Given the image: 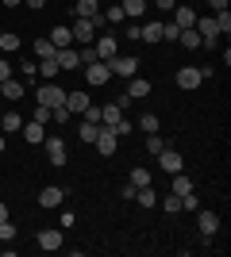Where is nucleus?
Returning <instances> with one entry per match:
<instances>
[{"mask_svg":"<svg viewBox=\"0 0 231 257\" xmlns=\"http://www.w3.org/2000/svg\"><path fill=\"white\" fill-rule=\"evenodd\" d=\"M23 4H27V8H35V12H43V4H46V0H23Z\"/></svg>","mask_w":231,"mask_h":257,"instance_id":"de8ad7c7","label":"nucleus"},{"mask_svg":"<svg viewBox=\"0 0 231 257\" xmlns=\"http://www.w3.org/2000/svg\"><path fill=\"white\" fill-rule=\"evenodd\" d=\"M8 77H12V65H8V62H0V85H4Z\"/></svg>","mask_w":231,"mask_h":257,"instance_id":"49530a36","label":"nucleus"},{"mask_svg":"<svg viewBox=\"0 0 231 257\" xmlns=\"http://www.w3.org/2000/svg\"><path fill=\"white\" fill-rule=\"evenodd\" d=\"M93 146H97L100 158H112V154H116V146H120V139H116V131H112V127H100L97 139H93Z\"/></svg>","mask_w":231,"mask_h":257,"instance_id":"7ed1b4c3","label":"nucleus"},{"mask_svg":"<svg viewBox=\"0 0 231 257\" xmlns=\"http://www.w3.org/2000/svg\"><path fill=\"white\" fill-rule=\"evenodd\" d=\"M212 20H216V31H220V35H231V12H227V8H223V12H216Z\"/></svg>","mask_w":231,"mask_h":257,"instance_id":"2f4dec72","label":"nucleus"},{"mask_svg":"<svg viewBox=\"0 0 231 257\" xmlns=\"http://www.w3.org/2000/svg\"><path fill=\"white\" fill-rule=\"evenodd\" d=\"M120 8H123V16H131V20H139L146 12V0H120Z\"/></svg>","mask_w":231,"mask_h":257,"instance_id":"393cba45","label":"nucleus"},{"mask_svg":"<svg viewBox=\"0 0 231 257\" xmlns=\"http://www.w3.org/2000/svg\"><path fill=\"white\" fill-rule=\"evenodd\" d=\"M200 81H204V77H200V69H193V65H181V69H177V88L193 92V88H197Z\"/></svg>","mask_w":231,"mask_h":257,"instance_id":"9b49d317","label":"nucleus"},{"mask_svg":"<svg viewBox=\"0 0 231 257\" xmlns=\"http://www.w3.org/2000/svg\"><path fill=\"white\" fill-rule=\"evenodd\" d=\"M100 27H104V23H97V20H81V16H77L69 31H73V43L89 46V43H93V39H97V31H100Z\"/></svg>","mask_w":231,"mask_h":257,"instance_id":"f257e3e1","label":"nucleus"},{"mask_svg":"<svg viewBox=\"0 0 231 257\" xmlns=\"http://www.w3.org/2000/svg\"><path fill=\"white\" fill-rule=\"evenodd\" d=\"M89 104H93V100H89V92H66V107H69V115H81Z\"/></svg>","mask_w":231,"mask_h":257,"instance_id":"dca6fc26","label":"nucleus"},{"mask_svg":"<svg viewBox=\"0 0 231 257\" xmlns=\"http://www.w3.org/2000/svg\"><path fill=\"white\" fill-rule=\"evenodd\" d=\"M54 62H58V69H66V73H69V69H77V65H81V58H77L73 46H62V50L54 54Z\"/></svg>","mask_w":231,"mask_h":257,"instance_id":"4468645a","label":"nucleus"},{"mask_svg":"<svg viewBox=\"0 0 231 257\" xmlns=\"http://www.w3.org/2000/svg\"><path fill=\"white\" fill-rule=\"evenodd\" d=\"M4 219H8V207H4V204H0V223H4Z\"/></svg>","mask_w":231,"mask_h":257,"instance_id":"8fccbe9b","label":"nucleus"},{"mask_svg":"<svg viewBox=\"0 0 231 257\" xmlns=\"http://www.w3.org/2000/svg\"><path fill=\"white\" fill-rule=\"evenodd\" d=\"M58 223H62V230H69V226H73V211H62V215H58Z\"/></svg>","mask_w":231,"mask_h":257,"instance_id":"a18cd8bd","label":"nucleus"},{"mask_svg":"<svg viewBox=\"0 0 231 257\" xmlns=\"http://www.w3.org/2000/svg\"><path fill=\"white\" fill-rule=\"evenodd\" d=\"M120 115H123V107H120V104L100 107V127H112V123H120Z\"/></svg>","mask_w":231,"mask_h":257,"instance_id":"4be33fe9","label":"nucleus"},{"mask_svg":"<svg viewBox=\"0 0 231 257\" xmlns=\"http://www.w3.org/2000/svg\"><path fill=\"white\" fill-rule=\"evenodd\" d=\"M131 127H135V123H131L127 115H120V123H112V131H116V139H123V135H131Z\"/></svg>","mask_w":231,"mask_h":257,"instance_id":"f704fd0d","label":"nucleus"},{"mask_svg":"<svg viewBox=\"0 0 231 257\" xmlns=\"http://www.w3.org/2000/svg\"><path fill=\"white\" fill-rule=\"evenodd\" d=\"M62 200H66V188H58V184H46V188H39V207H62Z\"/></svg>","mask_w":231,"mask_h":257,"instance_id":"423d86ee","label":"nucleus"},{"mask_svg":"<svg viewBox=\"0 0 231 257\" xmlns=\"http://www.w3.org/2000/svg\"><path fill=\"white\" fill-rule=\"evenodd\" d=\"M43 150H46V158H50V165H66V142L62 139H43Z\"/></svg>","mask_w":231,"mask_h":257,"instance_id":"6e6552de","label":"nucleus"},{"mask_svg":"<svg viewBox=\"0 0 231 257\" xmlns=\"http://www.w3.org/2000/svg\"><path fill=\"white\" fill-rule=\"evenodd\" d=\"M39 73H43L46 81H54V77L62 73V69H58V62H54V58H46V62H39Z\"/></svg>","mask_w":231,"mask_h":257,"instance_id":"473e14b6","label":"nucleus"},{"mask_svg":"<svg viewBox=\"0 0 231 257\" xmlns=\"http://www.w3.org/2000/svg\"><path fill=\"white\" fill-rule=\"evenodd\" d=\"M197 226H200V234H204V238H212L216 230H220V215H216V211H200V207H197Z\"/></svg>","mask_w":231,"mask_h":257,"instance_id":"f8f14e48","label":"nucleus"},{"mask_svg":"<svg viewBox=\"0 0 231 257\" xmlns=\"http://www.w3.org/2000/svg\"><path fill=\"white\" fill-rule=\"evenodd\" d=\"M46 39H50V43H54L58 50H62V46H69V43H73V31H69V27H50V35H46Z\"/></svg>","mask_w":231,"mask_h":257,"instance_id":"aec40b11","label":"nucleus"},{"mask_svg":"<svg viewBox=\"0 0 231 257\" xmlns=\"http://www.w3.org/2000/svg\"><path fill=\"white\" fill-rule=\"evenodd\" d=\"M158 161H162V169H166V173H181V169H185V161H181V154L166 150V146H162V154H158Z\"/></svg>","mask_w":231,"mask_h":257,"instance_id":"2eb2a0df","label":"nucleus"},{"mask_svg":"<svg viewBox=\"0 0 231 257\" xmlns=\"http://www.w3.org/2000/svg\"><path fill=\"white\" fill-rule=\"evenodd\" d=\"M0 96H8V100H20V96H27V88L16 81V77H8L4 85H0Z\"/></svg>","mask_w":231,"mask_h":257,"instance_id":"6ab92c4d","label":"nucleus"},{"mask_svg":"<svg viewBox=\"0 0 231 257\" xmlns=\"http://www.w3.org/2000/svg\"><path fill=\"white\" fill-rule=\"evenodd\" d=\"M39 104H43V107H58V104H66V88H58L54 81H46V85L39 88Z\"/></svg>","mask_w":231,"mask_h":257,"instance_id":"39448f33","label":"nucleus"},{"mask_svg":"<svg viewBox=\"0 0 231 257\" xmlns=\"http://www.w3.org/2000/svg\"><path fill=\"white\" fill-rule=\"evenodd\" d=\"M135 200H139V207H154V204H158V196H154V188H150V184L135 188Z\"/></svg>","mask_w":231,"mask_h":257,"instance_id":"cd10ccee","label":"nucleus"},{"mask_svg":"<svg viewBox=\"0 0 231 257\" xmlns=\"http://www.w3.org/2000/svg\"><path fill=\"white\" fill-rule=\"evenodd\" d=\"M0 127H4V131H0V135H4V139H8L12 131H23V119H20V115H16V111H8V115L0 119Z\"/></svg>","mask_w":231,"mask_h":257,"instance_id":"a878e982","label":"nucleus"},{"mask_svg":"<svg viewBox=\"0 0 231 257\" xmlns=\"http://www.w3.org/2000/svg\"><path fill=\"white\" fill-rule=\"evenodd\" d=\"M177 43L185 46V50H200V35H197V27H185V31L177 35Z\"/></svg>","mask_w":231,"mask_h":257,"instance_id":"5701e85b","label":"nucleus"},{"mask_svg":"<svg viewBox=\"0 0 231 257\" xmlns=\"http://www.w3.org/2000/svg\"><path fill=\"white\" fill-rule=\"evenodd\" d=\"M177 35H181L177 23H162V43H177Z\"/></svg>","mask_w":231,"mask_h":257,"instance_id":"c9c22d12","label":"nucleus"},{"mask_svg":"<svg viewBox=\"0 0 231 257\" xmlns=\"http://www.w3.org/2000/svg\"><path fill=\"white\" fill-rule=\"evenodd\" d=\"M108 77H112L108 62H89V65H85V81H89L93 88H104V85H108Z\"/></svg>","mask_w":231,"mask_h":257,"instance_id":"20e7f679","label":"nucleus"},{"mask_svg":"<svg viewBox=\"0 0 231 257\" xmlns=\"http://www.w3.org/2000/svg\"><path fill=\"white\" fill-rule=\"evenodd\" d=\"M62 242H66V234H62V226H54V230H39V249H46V253H54V249H62Z\"/></svg>","mask_w":231,"mask_h":257,"instance_id":"1a4fd4ad","label":"nucleus"},{"mask_svg":"<svg viewBox=\"0 0 231 257\" xmlns=\"http://www.w3.org/2000/svg\"><path fill=\"white\" fill-rule=\"evenodd\" d=\"M131 184H135V188L150 184V173H146V169H131Z\"/></svg>","mask_w":231,"mask_h":257,"instance_id":"58836bf2","label":"nucleus"},{"mask_svg":"<svg viewBox=\"0 0 231 257\" xmlns=\"http://www.w3.org/2000/svg\"><path fill=\"white\" fill-rule=\"evenodd\" d=\"M12 238H16V226L4 219V223H0V242H12Z\"/></svg>","mask_w":231,"mask_h":257,"instance_id":"79ce46f5","label":"nucleus"},{"mask_svg":"<svg viewBox=\"0 0 231 257\" xmlns=\"http://www.w3.org/2000/svg\"><path fill=\"white\" fill-rule=\"evenodd\" d=\"M139 39H143V43H162V20H158V23H146V27H139Z\"/></svg>","mask_w":231,"mask_h":257,"instance_id":"412c9836","label":"nucleus"},{"mask_svg":"<svg viewBox=\"0 0 231 257\" xmlns=\"http://www.w3.org/2000/svg\"><path fill=\"white\" fill-rule=\"evenodd\" d=\"M100 16H104V23H123V20H127L120 4H112V8H104V12H100Z\"/></svg>","mask_w":231,"mask_h":257,"instance_id":"72a5a7b5","label":"nucleus"},{"mask_svg":"<svg viewBox=\"0 0 231 257\" xmlns=\"http://www.w3.org/2000/svg\"><path fill=\"white\" fill-rule=\"evenodd\" d=\"M35 119H39V123H50V107H43V104H35Z\"/></svg>","mask_w":231,"mask_h":257,"instance_id":"37998d69","label":"nucleus"},{"mask_svg":"<svg viewBox=\"0 0 231 257\" xmlns=\"http://www.w3.org/2000/svg\"><path fill=\"white\" fill-rule=\"evenodd\" d=\"M0 150H4V135H0Z\"/></svg>","mask_w":231,"mask_h":257,"instance_id":"603ef678","label":"nucleus"},{"mask_svg":"<svg viewBox=\"0 0 231 257\" xmlns=\"http://www.w3.org/2000/svg\"><path fill=\"white\" fill-rule=\"evenodd\" d=\"M81 16V20H97L104 23V16H100V0H77L73 4V20Z\"/></svg>","mask_w":231,"mask_h":257,"instance_id":"9d476101","label":"nucleus"},{"mask_svg":"<svg viewBox=\"0 0 231 257\" xmlns=\"http://www.w3.org/2000/svg\"><path fill=\"white\" fill-rule=\"evenodd\" d=\"M4 4H8V8H16V4H23V0H4Z\"/></svg>","mask_w":231,"mask_h":257,"instance_id":"3c124183","label":"nucleus"},{"mask_svg":"<svg viewBox=\"0 0 231 257\" xmlns=\"http://www.w3.org/2000/svg\"><path fill=\"white\" fill-rule=\"evenodd\" d=\"M77 58H81V65H89V62H100V58H97V50H93V43H89V46H81V50H77Z\"/></svg>","mask_w":231,"mask_h":257,"instance_id":"e433bc0d","label":"nucleus"},{"mask_svg":"<svg viewBox=\"0 0 231 257\" xmlns=\"http://www.w3.org/2000/svg\"><path fill=\"white\" fill-rule=\"evenodd\" d=\"M108 69H112V77H127V81H131V77L139 73V58H131V54L120 58V54H116V58H108Z\"/></svg>","mask_w":231,"mask_h":257,"instance_id":"f03ea898","label":"nucleus"},{"mask_svg":"<svg viewBox=\"0 0 231 257\" xmlns=\"http://www.w3.org/2000/svg\"><path fill=\"white\" fill-rule=\"evenodd\" d=\"M166 211H170V215H177V211H181V196H174V192H170V196H166Z\"/></svg>","mask_w":231,"mask_h":257,"instance_id":"a19ab883","label":"nucleus"},{"mask_svg":"<svg viewBox=\"0 0 231 257\" xmlns=\"http://www.w3.org/2000/svg\"><path fill=\"white\" fill-rule=\"evenodd\" d=\"M139 127H143L146 135H158V127H162V123H158V115H154V111H146V115H139Z\"/></svg>","mask_w":231,"mask_h":257,"instance_id":"7c9ffc66","label":"nucleus"},{"mask_svg":"<svg viewBox=\"0 0 231 257\" xmlns=\"http://www.w3.org/2000/svg\"><path fill=\"white\" fill-rule=\"evenodd\" d=\"M146 4H158L162 12H174L177 8V0H146Z\"/></svg>","mask_w":231,"mask_h":257,"instance_id":"c03bdc74","label":"nucleus"},{"mask_svg":"<svg viewBox=\"0 0 231 257\" xmlns=\"http://www.w3.org/2000/svg\"><path fill=\"white\" fill-rule=\"evenodd\" d=\"M0 50H4V54H16V50H20V35H16V31H4V35H0Z\"/></svg>","mask_w":231,"mask_h":257,"instance_id":"c85d7f7f","label":"nucleus"},{"mask_svg":"<svg viewBox=\"0 0 231 257\" xmlns=\"http://www.w3.org/2000/svg\"><path fill=\"white\" fill-rule=\"evenodd\" d=\"M127 96H131V100L150 96V81H146V77H131V81H127Z\"/></svg>","mask_w":231,"mask_h":257,"instance_id":"f3484780","label":"nucleus"},{"mask_svg":"<svg viewBox=\"0 0 231 257\" xmlns=\"http://www.w3.org/2000/svg\"><path fill=\"white\" fill-rule=\"evenodd\" d=\"M170 192H174V196H185V192H193V181H189L185 173H174V184H170Z\"/></svg>","mask_w":231,"mask_h":257,"instance_id":"bb28decb","label":"nucleus"},{"mask_svg":"<svg viewBox=\"0 0 231 257\" xmlns=\"http://www.w3.org/2000/svg\"><path fill=\"white\" fill-rule=\"evenodd\" d=\"M97 131H100V123H89V119H85V123L77 127V139H81V142H93V139H97Z\"/></svg>","mask_w":231,"mask_h":257,"instance_id":"c756f323","label":"nucleus"},{"mask_svg":"<svg viewBox=\"0 0 231 257\" xmlns=\"http://www.w3.org/2000/svg\"><path fill=\"white\" fill-rule=\"evenodd\" d=\"M174 23L185 31V27H193V23H197V12L189 8V4H177V8H174Z\"/></svg>","mask_w":231,"mask_h":257,"instance_id":"a211bd4d","label":"nucleus"},{"mask_svg":"<svg viewBox=\"0 0 231 257\" xmlns=\"http://www.w3.org/2000/svg\"><path fill=\"white\" fill-rule=\"evenodd\" d=\"M146 154H154V158L162 154V139L158 135H146Z\"/></svg>","mask_w":231,"mask_h":257,"instance_id":"ea45409f","label":"nucleus"},{"mask_svg":"<svg viewBox=\"0 0 231 257\" xmlns=\"http://www.w3.org/2000/svg\"><path fill=\"white\" fill-rule=\"evenodd\" d=\"M208 4H212V12H223V8H227V0H208Z\"/></svg>","mask_w":231,"mask_h":257,"instance_id":"09e8293b","label":"nucleus"},{"mask_svg":"<svg viewBox=\"0 0 231 257\" xmlns=\"http://www.w3.org/2000/svg\"><path fill=\"white\" fill-rule=\"evenodd\" d=\"M93 50H97L100 62H108V58H116V54H120V43H116L112 35H97V39H93Z\"/></svg>","mask_w":231,"mask_h":257,"instance_id":"0eeeda50","label":"nucleus"},{"mask_svg":"<svg viewBox=\"0 0 231 257\" xmlns=\"http://www.w3.org/2000/svg\"><path fill=\"white\" fill-rule=\"evenodd\" d=\"M23 139L31 142V146H43V139H46V123H39V119L23 123Z\"/></svg>","mask_w":231,"mask_h":257,"instance_id":"ddd939ff","label":"nucleus"},{"mask_svg":"<svg viewBox=\"0 0 231 257\" xmlns=\"http://www.w3.org/2000/svg\"><path fill=\"white\" fill-rule=\"evenodd\" d=\"M197 207H200L197 192H185V196H181V211H197Z\"/></svg>","mask_w":231,"mask_h":257,"instance_id":"4c0bfd02","label":"nucleus"},{"mask_svg":"<svg viewBox=\"0 0 231 257\" xmlns=\"http://www.w3.org/2000/svg\"><path fill=\"white\" fill-rule=\"evenodd\" d=\"M35 54H39V62H46V58H54V54H58V46L43 35V39H35Z\"/></svg>","mask_w":231,"mask_h":257,"instance_id":"b1692460","label":"nucleus"}]
</instances>
